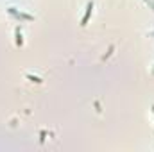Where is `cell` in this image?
Segmentation results:
<instances>
[{
  "instance_id": "obj_1",
  "label": "cell",
  "mask_w": 154,
  "mask_h": 152,
  "mask_svg": "<svg viewBox=\"0 0 154 152\" xmlns=\"http://www.w3.org/2000/svg\"><path fill=\"white\" fill-rule=\"evenodd\" d=\"M91 13H93V2H88V5H86V13H84V16H82V20H81V25H82V27L88 23Z\"/></svg>"
},
{
  "instance_id": "obj_2",
  "label": "cell",
  "mask_w": 154,
  "mask_h": 152,
  "mask_svg": "<svg viewBox=\"0 0 154 152\" xmlns=\"http://www.w3.org/2000/svg\"><path fill=\"white\" fill-rule=\"evenodd\" d=\"M7 11H9V14H13V16H16V18H22V20H32V16H31V14H25V13H18L14 7H9Z\"/></svg>"
},
{
  "instance_id": "obj_3",
  "label": "cell",
  "mask_w": 154,
  "mask_h": 152,
  "mask_svg": "<svg viewBox=\"0 0 154 152\" xmlns=\"http://www.w3.org/2000/svg\"><path fill=\"white\" fill-rule=\"evenodd\" d=\"M16 45H23V39H22V31L20 29H16Z\"/></svg>"
},
{
  "instance_id": "obj_4",
  "label": "cell",
  "mask_w": 154,
  "mask_h": 152,
  "mask_svg": "<svg viewBox=\"0 0 154 152\" xmlns=\"http://www.w3.org/2000/svg\"><path fill=\"white\" fill-rule=\"evenodd\" d=\"M27 79H29V81H32V82H41V79H39V77H36V75H31V74L27 75Z\"/></svg>"
},
{
  "instance_id": "obj_5",
  "label": "cell",
  "mask_w": 154,
  "mask_h": 152,
  "mask_svg": "<svg viewBox=\"0 0 154 152\" xmlns=\"http://www.w3.org/2000/svg\"><path fill=\"white\" fill-rule=\"evenodd\" d=\"M152 114H154V106H152Z\"/></svg>"
}]
</instances>
